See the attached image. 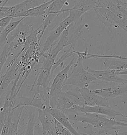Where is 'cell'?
Returning a JSON list of instances; mask_svg holds the SVG:
<instances>
[{
    "mask_svg": "<svg viewBox=\"0 0 127 135\" xmlns=\"http://www.w3.org/2000/svg\"><path fill=\"white\" fill-rule=\"evenodd\" d=\"M99 20L110 32L119 27L127 33V3L126 0H98L93 9Z\"/></svg>",
    "mask_w": 127,
    "mask_h": 135,
    "instance_id": "cell-1",
    "label": "cell"
},
{
    "mask_svg": "<svg viewBox=\"0 0 127 135\" xmlns=\"http://www.w3.org/2000/svg\"><path fill=\"white\" fill-rule=\"evenodd\" d=\"M70 120L75 122L87 123L97 131L96 135H101L110 131H118L120 127H127V120H119L117 121L113 118H108L106 116L97 113H87L83 115L68 114Z\"/></svg>",
    "mask_w": 127,
    "mask_h": 135,
    "instance_id": "cell-2",
    "label": "cell"
},
{
    "mask_svg": "<svg viewBox=\"0 0 127 135\" xmlns=\"http://www.w3.org/2000/svg\"><path fill=\"white\" fill-rule=\"evenodd\" d=\"M78 59L74 64V68L64 85L73 86L78 89L88 87L91 84L94 83L97 80L87 71L83 67V57L78 55Z\"/></svg>",
    "mask_w": 127,
    "mask_h": 135,
    "instance_id": "cell-3",
    "label": "cell"
},
{
    "mask_svg": "<svg viewBox=\"0 0 127 135\" xmlns=\"http://www.w3.org/2000/svg\"><path fill=\"white\" fill-rule=\"evenodd\" d=\"M83 26H76L75 24L71 25L62 33L55 47L45 54L55 60L57 55L63 49L70 45H74L83 33Z\"/></svg>",
    "mask_w": 127,
    "mask_h": 135,
    "instance_id": "cell-4",
    "label": "cell"
},
{
    "mask_svg": "<svg viewBox=\"0 0 127 135\" xmlns=\"http://www.w3.org/2000/svg\"><path fill=\"white\" fill-rule=\"evenodd\" d=\"M25 107H20L12 109L6 113L1 135H19L20 124Z\"/></svg>",
    "mask_w": 127,
    "mask_h": 135,
    "instance_id": "cell-5",
    "label": "cell"
},
{
    "mask_svg": "<svg viewBox=\"0 0 127 135\" xmlns=\"http://www.w3.org/2000/svg\"><path fill=\"white\" fill-rule=\"evenodd\" d=\"M43 56L44 59L42 65L39 69L33 86L36 84L37 88H42L44 90L49 91L53 74L52 69L55 60L52 59L47 54H44Z\"/></svg>",
    "mask_w": 127,
    "mask_h": 135,
    "instance_id": "cell-6",
    "label": "cell"
},
{
    "mask_svg": "<svg viewBox=\"0 0 127 135\" xmlns=\"http://www.w3.org/2000/svg\"><path fill=\"white\" fill-rule=\"evenodd\" d=\"M64 113L66 115L70 113L79 114V113H92L105 115L113 119H115V117L117 116H121L127 118V115L124 114L121 112L116 110L110 107H89L85 105L79 106L75 105L71 108L66 110L64 112Z\"/></svg>",
    "mask_w": 127,
    "mask_h": 135,
    "instance_id": "cell-7",
    "label": "cell"
},
{
    "mask_svg": "<svg viewBox=\"0 0 127 135\" xmlns=\"http://www.w3.org/2000/svg\"><path fill=\"white\" fill-rule=\"evenodd\" d=\"M79 91L84 100V105L89 107H110L109 104V99L96 94L88 87L79 89Z\"/></svg>",
    "mask_w": 127,
    "mask_h": 135,
    "instance_id": "cell-8",
    "label": "cell"
},
{
    "mask_svg": "<svg viewBox=\"0 0 127 135\" xmlns=\"http://www.w3.org/2000/svg\"><path fill=\"white\" fill-rule=\"evenodd\" d=\"M16 99L19 103L13 107V109L20 107H34L41 110L50 108V99L46 100L35 95L33 97H17Z\"/></svg>",
    "mask_w": 127,
    "mask_h": 135,
    "instance_id": "cell-9",
    "label": "cell"
},
{
    "mask_svg": "<svg viewBox=\"0 0 127 135\" xmlns=\"http://www.w3.org/2000/svg\"><path fill=\"white\" fill-rule=\"evenodd\" d=\"M86 70L96 79L101 82H115L121 84H127V79H124L120 77L118 74H117L109 69H107L104 70H96L87 66Z\"/></svg>",
    "mask_w": 127,
    "mask_h": 135,
    "instance_id": "cell-10",
    "label": "cell"
},
{
    "mask_svg": "<svg viewBox=\"0 0 127 135\" xmlns=\"http://www.w3.org/2000/svg\"><path fill=\"white\" fill-rule=\"evenodd\" d=\"M75 60V57H74L70 64L66 67L64 68L55 77L49 89V93L50 96L55 95L58 93L62 91V88L67 79L68 72L71 66L74 65Z\"/></svg>",
    "mask_w": 127,
    "mask_h": 135,
    "instance_id": "cell-11",
    "label": "cell"
},
{
    "mask_svg": "<svg viewBox=\"0 0 127 135\" xmlns=\"http://www.w3.org/2000/svg\"><path fill=\"white\" fill-rule=\"evenodd\" d=\"M96 94L107 99L121 97L127 94V84L113 86L109 87L91 90Z\"/></svg>",
    "mask_w": 127,
    "mask_h": 135,
    "instance_id": "cell-12",
    "label": "cell"
},
{
    "mask_svg": "<svg viewBox=\"0 0 127 135\" xmlns=\"http://www.w3.org/2000/svg\"><path fill=\"white\" fill-rule=\"evenodd\" d=\"M46 2V1L44 0H26L12 6V17L13 18L16 17H26L25 15L28 10L42 4Z\"/></svg>",
    "mask_w": 127,
    "mask_h": 135,
    "instance_id": "cell-13",
    "label": "cell"
},
{
    "mask_svg": "<svg viewBox=\"0 0 127 135\" xmlns=\"http://www.w3.org/2000/svg\"><path fill=\"white\" fill-rule=\"evenodd\" d=\"M49 111L53 117L70 131L72 135H81L72 126L67 115L64 112L56 108H49Z\"/></svg>",
    "mask_w": 127,
    "mask_h": 135,
    "instance_id": "cell-14",
    "label": "cell"
},
{
    "mask_svg": "<svg viewBox=\"0 0 127 135\" xmlns=\"http://www.w3.org/2000/svg\"><path fill=\"white\" fill-rule=\"evenodd\" d=\"M49 109H38V116L37 119L41 123L44 133H50L55 121V118L49 111Z\"/></svg>",
    "mask_w": 127,
    "mask_h": 135,
    "instance_id": "cell-15",
    "label": "cell"
},
{
    "mask_svg": "<svg viewBox=\"0 0 127 135\" xmlns=\"http://www.w3.org/2000/svg\"><path fill=\"white\" fill-rule=\"evenodd\" d=\"M65 30L66 29L59 24L58 27L50 33L45 42L43 44V47L42 48L43 49L41 52V56H43L45 53L51 50V48L53 47V44H54L57 39L61 36Z\"/></svg>",
    "mask_w": 127,
    "mask_h": 135,
    "instance_id": "cell-16",
    "label": "cell"
},
{
    "mask_svg": "<svg viewBox=\"0 0 127 135\" xmlns=\"http://www.w3.org/2000/svg\"><path fill=\"white\" fill-rule=\"evenodd\" d=\"M103 64L107 69H109L117 74L127 69V60L105 59L103 61Z\"/></svg>",
    "mask_w": 127,
    "mask_h": 135,
    "instance_id": "cell-17",
    "label": "cell"
},
{
    "mask_svg": "<svg viewBox=\"0 0 127 135\" xmlns=\"http://www.w3.org/2000/svg\"><path fill=\"white\" fill-rule=\"evenodd\" d=\"M26 17L21 18L19 20L13 22H11L8 25L4 28L2 32L0 34V46H4L7 42V38L8 36L14 31L16 28L18 27L20 23L22 22V21Z\"/></svg>",
    "mask_w": 127,
    "mask_h": 135,
    "instance_id": "cell-18",
    "label": "cell"
},
{
    "mask_svg": "<svg viewBox=\"0 0 127 135\" xmlns=\"http://www.w3.org/2000/svg\"><path fill=\"white\" fill-rule=\"evenodd\" d=\"M52 1H46L43 4L36 7L34 8L28 10L26 13L25 17H36V16H43L46 14L49 5L51 3Z\"/></svg>",
    "mask_w": 127,
    "mask_h": 135,
    "instance_id": "cell-19",
    "label": "cell"
},
{
    "mask_svg": "<svg viewBox=\"0 0 127 135\" xmlns=\"http://www.w3.org/2000/svg\"><path fill=\"white\" fill-rule=\"evenodd\" d=\"M28 122L24 135H34L35 124V109L34 107H28Z\"/></svg>",
    "mask_w": 127,
    "mask_h": 135,
    "instance_id": "cell-20",
    "label": "cell"
},
{
    "mask_svg": "<svg viewBox=\"0 0 127 135\" xmlns=\"http://www.w3.org/2000/svg\"><path fill=\"white\" fill-rule=\"evenodd\" d=\"M75 5L72 8L84 13L94 9L97 4V1H74Z\"/></svg>",
    "mask_w": 127,
    "mask_h": 135,
    "instance_id": "cell-21",
    "label": "cell"
},
{
    "mask_svg": "<svg viewBox=\"0 0 127 135\" xmlns=\"http://www.w3.org/2000/svg\"><path fill=\"white\" fill-rule=\"evenodd\" d=\"M67 3V1L53 0L49 6L47 12H54L57 13L59 16L62 13V11L63 9V8L64 6Z\"/></svg>",
    "mask_w": 127,
    "mask_h": 135,
    "instance_id": "cell-22",
    "label": "cell"
},
{
    "mask_svg": "<svg viewBox=\"0 0 127 135\" xmlns=\"http://www.w3.org/2000/svg\"><path fill=\"white\" fill-rule=\"evenodd\" d=\"M50 133L52 135H72L70 131L55 119Z\"/></svg>",
    "mask_w": 127,
    "mask_h": 135,
    "instance_id": "cell-23",
    "label": "cell"
},
{
    "mask_svg": "<svg viewBox=\"0 0 127 135\" xmlns=\"http://www.w3.org/2000/svg\"><path fill=\"white\" fill-rule=\"evenodd\" d=\"M74 52H75V50H74V46H70V48H68V49L64 52L63 55L60 57L57 60V61L55 62L52 69V72L53 74L57 68L60 65H61L62 64H63L64 61L65 60H67L68 57L71 56L72 55H73L75 54Z\"/></svg>",
    "mask_w": 127,
    "mask_h": 135,
    "instance_id": "cell-24",
    "label": "cell"
},
{
    "mask_svg": "<svg viewBox=\"0 0 127 135\" xmlns=\"http://www.w3.org/2000/svg\"><path fill=\"white\" fill-rule=\"evenodd\" d=\"M8 2V1H0V19L7 17H12V6H5Z\"/></svg>",
    "mask_w": 127,
    "mask_h": 135,
    "instance_id": "cell-25",
    "label": "cell"
},
{
    "mask_svg": "<svg viewBox=\"0 0 127 135\" xmlns=\"http://www.w3.org/2000/svg\"><path fill=\"white\" fill-rule=\"evenodd\" d=\"M12 19V18L11 17H7L0 19V34L8 24L11 22Z\"/></svg>",
    "mask_w": 127,
    "mask_h": 135,
    "instance_id": "cell-26",
    "label": "cell"
},
{
    "mask_svg": "<svg viewBox=\"0 0 127 135\" xmlns=\"http://www.w3.org/2000/svg\"><path fill=\"white\" fill-rule=\"evenodd\" d=\"M5 115L6 112L3 106L2 105V104H0V135H1V133L2 131Z\"/></svg>",
    "mask_w": 127,
    "mask_h": 135,
    "instance_id": "cell-27",
    "label": "cell"
},
{
    "mask_svg": "<svg viewBox=\"0 0 127 135\" xmlns=\"http://www.w3.org/2000/svg\"><path fill=\"white\" fill-rule=\"evenodd\" d=\"M35 129L37 131L38 133L39 134V135H49V133H44L42 131V127H40L39 125L37 126H35Z\"/></svg>",
    "mask_w": 127,
    "mask_h": 135,
    "instance_id": "cell-28",
    "label": "cell"
},
{
    "mask_svg": "<svg viewBox=\"0 0 127 135\" xmlns=\"http://www.w3.org/2000/svg\"><path fill=\"white\" fill-rule=\"evenodd\" d=\"M121 98L122 99V102L124 104H127V94L125 95H123L121 97Z\"/></svg>",
    "mask_w": 127,
    "mask_h": 135,
    "instance_id": "cell-29",
    "label": "cell"
},
{
    "mask_svg": "<svg viewBox=\"0 0 127 135\" xmlns=\"http://www.w3.org/2000/svg\"><path fill=\"white\" fill-rule=\"evenodd\" d=\"M109 135H127V131L122 133H119L118 131H115L114 134Z\"/></svg>",
    "mask_w": 127,
    "mask_h": 135,
    "instance_id": "cell-30",
    "label": "cell"
},
{
    "mask_svg": "<svg viewBox=\"0 0 127 135\" xmlns=\"http://www.w3.org/2000/svg\"><path fill=\"white\" fill-rule=\"evenodd\" d=\"M119 75H127V70H125L124 71L118 73Z\"/></svg>",
    "mask_w": 127,
    "mask_h": 135,
    "instance_id": "cell-31",
    "label": "cell"
},
{
    "mask_svg": "<svg viewBox=\"0 0 127 135\" xmlns=\"http://www.w3.org/2000/svg\"><path fill=\"white\" fill-rule=\"evenodd\" d=\"M80 134L81 135H88L87 134H83V133H80Z\"/></svg>",
    "mask_w": 127,
    "mask_h": 135,
    "instance_id": "cell-32",
    "label": "cell"
},
{
    "mask_svg": "<svg viewBox=\"0 0 127 135\" xmlns=\"http://www.w3.org/2000/svg\"><path fill=\"white\" fill-rule=\"evenodd\" d=\"M2 68H0V74H1V72L2 71ZM0 77H1V76H0Z\"/></svg>",
    "mask_w": 127,
    "mask_h": 135,
    "instance_id": "cell-33",
    "label": "cell"
},
{
    "mask_svg": "<svg viewBox=\"0 0 127 135\" xmlns=\"http://www.w3.org/2000/svg\"><path fill=\"white\" fill-rule=\"evenodd\" d=\"M0 63H1V64H2V65H4V64H3V63H2V62H1V61H0Z\"/></svg>",
    "mask_w": 127,
    "mask_h": 135,
    "instance_id": "cell-34",
    "label": "cell"
},
{
    "mask_svg": "<svg viewBox=\"0 0 127 135\" xmlns=\"http://www.w3.org/2000/svg\"><path fill=\"white\" fill-rule=\"evenodd\" d=\"M49 135H52V134H51L50 133H49Z\"/></svg>",
    "mask_w": 127,
    "mask_h": 135,
    "instance_id": "cell-35",
    "label": "cell"
},
{
    "mask_svg": "<svg viewBox=\"0 0 127 135\" xmlns=\"http://www.w3.org/2000/svg\"><path fill=\"white\" fill-rule=\"evenodd\" d=\"M126 2H127V1H126Z\"/></svg>",
    "mask_w": 127,
    "mask_h": 135,
    "instance_id": "cell-36",
    "label": "cell"
},
{
    "mask_svg": "<svg viewBox=\"0 0 127 135\" xmlns=\"http://www.w3.org/2000/svg\"><path fill=\"white\" fill-rule=\"evenodd\" d=\"M1 100V99H0V100Z\"/></svg>",
    "mask_w": 127,
    "mask_h": 135,
    "instance_id": "cell-37",
    "label": "cell"
}]
</instances>
